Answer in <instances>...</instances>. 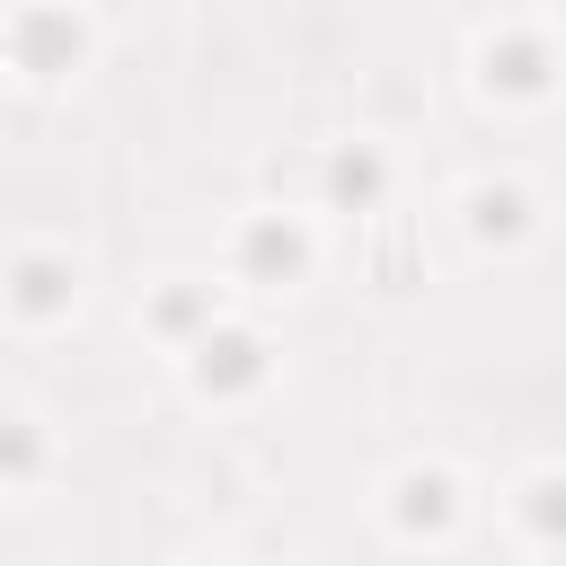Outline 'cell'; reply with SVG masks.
I'll list each match as a JSON object with an SVG mask.
<instances>
[{
	"label": "cell",
	"mask_w": 566,
	"mask_h": 566,
	"mask_svg": "<svg viewBox=\"0 0 566 566\" xmlns=\"http://www.w3.org/2000/svg\"><path fill=\"white\" fill-rule=\"evenodd\" d=\"M265 371V354H256V336H239V327H212L203 345H195V380L203 389H248Z\"/></svg>",
	"instance_id": "obj_1"
},
{
	"label": "cell",
	"mask_w": 566,
	"mask_h": 566,
	"mask_svg": "<svg viewBox=\"0 0 566 566\" xmlns=\"http://www.w3.org/2000/svg\"><path fill=\"white\" fill-rule=\"evenodd\" d=\"M248 274H265V283L301 274V230H283V221H256V230H248Z\"/></svg>",
	"instance_id": "obj_4"
},
{
	"label": "cell",
	"mask_w": 566,
	"mask_h": 566,
	"mask_svg": "<svg viewBox=\"0 0 566 566\" xmlns=\"http://www.w3.org/2000/svg\"><path fill=\"white\" fill-rule=\"evenodd\" d=\"M398 522H407V531H442V522H451V486H442V478H407V486H398Z\"/></svg>",
	"instance_id": "obj_6"
},
{
	"label": "cell",
	"mask_w": 566,
	"mask_h": 566,
	"mask_svg": "<svg viewBox=\"0 0 566 566\" xmlns=\"http://www.w3.org/2000/svg\"><path fill=\"white\" fill-rule=\"evenodd\" d=\"M150 318H159V327H168V336H186V327H195V318H203V301H195V292H168V301H159V310H150Z\"/></svg>",
	"instance_id": "obj_9"
},
{
	"label": "cell",
	"mask_w": 566,
	"mask_h": 566,
	"mask_svg": "<svg viewBox=\"0 0 566 566\" xmlns=\"http://www.w3.org/2000/svg\"><path fill=\"white\" fill-rule=\"evenodd\" d=\"M327 195H336V203H371V195H380V159H371V150H336V159H327Z\"/></svg>",
	"instance_id": "obj_5"
},
{
	"label": "cell",
	"mask_w": 566,
	"mask_h": 566,
	"mask_svg": "<svg viewBox=\"0 0 566 566\" xmlns=\"http://www.w3.org/2000/svg\"><path fill=\"white\" fill-rule=\"evenodd\" d=\"M71 53H80V27L62 9H27L18 18V62L27 71H71Z\"/></svg>",
	"instance_id": "obj_2"
},
{
	"label": "cell",
	"mask_w": 566,
	"mask_h": 566,
	"mask_svg": "<svg viewBox=\"0 0 566 566\" xmlns=\"http://www.w3.org/2000/svg\"><path fill=\"white\" fill-rule=\"evenodd\" d=\"M522 230V195H478V239H513Z\"/></svg>",
	"instance_id": "obj_8"
},
{
	"label": "cell",
	"mask_w": 566,
	"mask_h": 566,
	"mask_svg": "<svg viewBox=\"0 0 566 566\" xmlns=\"http://www.w3.org/2000/svg\"><path fill=\"white\" fill-rule=\"evenodd\" d=\"M486 80H495V88H522V97H531V88L548 80V53H539L531 35H504V44H486Z\"/></svg>",
	"instance_id": "obj_3"
},
{
	"label": "cell",
	"mask_w": 566,
	"mask_h": 566,
	"mask_svg": "<svg viewBox=\"0 0 566 566\" xmlns=\"http://www.w3.org/2000/svg\"><path fill=\"white\" fill-rule=\"evenodd\" d=\"M531 513H539V531H566V486H539V504H531Z\"/></svg>",
	"instance_id": "obj_10"
},
{
	"label": "cell",
	"mask_w": 566,
	"mask_h": 566,
	"mask_svg": "<svg viewBox=\"0 0 566 566\" xmlns=\"http://www.w3.org/2000/svg\"><path fill=\"white\" fill-rule=\"evenodd\" d=\"M18 310H35V318H44V310H62V265L27 256V265H18Z\"/></svg>",
	"instance_id": "obj_7"
}]
</instances>
